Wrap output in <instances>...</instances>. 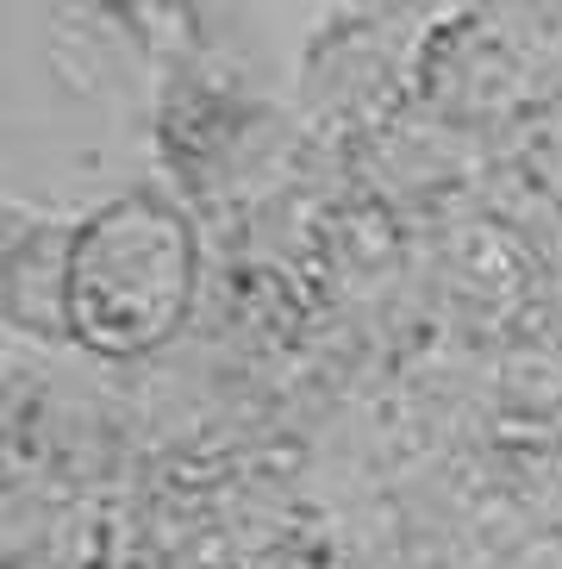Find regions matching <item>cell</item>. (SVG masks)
Here are the masks:
<instances>
[{
	"instance_id": "cell-1",
	"label": "cell",
	"mask_w": 562,
	"mask_h": 569,
	"mask_svg": "<svg viewBox=\"0 0 562 569\" xmlns=\"http://www.w3.org/2000/svg\"><path fill=\"white\" fill-rule=\"evenodd\" d=\"M194 244L188 226L157 201H126L76 232L63 269V319L107 357L150 351L188 313Z\"/></svg>"
}]
</instances>
